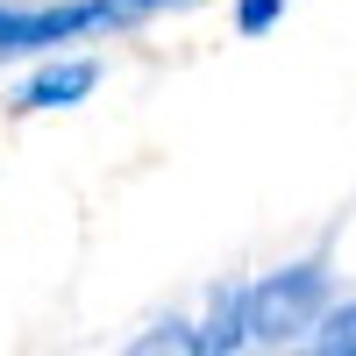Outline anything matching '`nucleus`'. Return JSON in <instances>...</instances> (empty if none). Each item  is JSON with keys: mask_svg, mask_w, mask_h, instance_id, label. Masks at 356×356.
<instances>
[{"mask_svg": "<svg viewBox=\"0 0 356 356\" xmlns=\"http://www.w3.org/2000/svg\"><path fill=\"white\" fill-rule=\"evenodd\" d=\"M321 307H328V264L307 257V264H285V271L243 285V321H250V342H292L307 335Z\"/></svg>", "mask_w": 356, "mask_h": 356, "instance_id": "f257e3e1", "label": "nucleus"}, {"mask_svg": "<svg viewBox=\"0 0 356 356\" xmlns=\"http://www.w3.org/2000/svg\"><path fill=\"white\" fill-rule=\"evenodd\" d=\"M143 8H129V0H65V8H0V57L15 50H57L86 36V29H114L129 22Z\"/></svg>", "mask_w": 356, "mask_h": 356, "instance_id": "f03ea898", "label": "nucleus"}, {"mask_svg": "<svg viewBox=\"0 0 356 356\" xmlns=\"http://www.w3.org/2000/svg\"><path fill=\"white\" fill-rule=\"evenodd\" d=\"M100 86V65L93 57H65V65H43L36 79L15 93V114H43V107H79L86 93Z\"/></svg>", "mask_w": 356, "mask_h": 356, "instance_id": "7ed1b4c3", "label": "nucleus"}, {"mask_svg": "<svg viewBox=\"0 0 356 356\" xmlns=\"http://www.w3.org/2000/svg\"><path fill=\"white\" fill-rule=\"evenodd\" d=\"M200 356H243L250 349V321H243V285H214V307H207V328H193Z\"/></svg>", "mask_w": 356, "mask_h": 356, "instance_id": "20e7f679", "label": "nucleus"}, {"mask_svg": "<svg viewBox=\"0 0 356 356\" xmlns=\"http://www.w3.org/2000/svg\"><path fill=\"white\" fill-rule=\"evenodd\" d=\"M122 356H200V342H193V321H157V328H143Z\"/></svg>", "mask_w": 356, "mask_h": 356, "instance_id": "39448f33", "label": "nucleus"}, {"mask_svg": "<svg viewBox=\"0 0 356 356\" xmlns=\"http://www.w3.org/2000/svg\"><path fill=\"white\" fill-rule=\"evenodd\" d=\"M321 342H314V356H356V300L349 307H321Z\"/></svg>", "mask_w": 356, "mask_h": 356, "instance_id": "423d86ee", "label": "nucleus"}, {"mask_svg": "<svg viewBox=\"0 0 356 356\" xmlns=\"http://www.w3.org/2000/svg\"><path fill=\"white\" fill-rule=\"evenodd\" d=\"M278 15H285V0H243V8H235V29H243V36H264Z\"/></svg>", "mask_w": 356, "mask_h": 356, "instance_id": "0eeeda50", "label": "nucleus"}, {"mask_svg": "<svg viewBox=\"0 0 356 356\" xmlns=\"http://www.w3.org/2000/svg\"><path fill=\"white\" fill-rule=\"evenodd\" d=\"M129 8H164V0H129Z\"/></svg>", "mask_w": 356, "mask_h": 356, "instance_id": "6e6552de", "label": "nucleus"}]
</instances>
